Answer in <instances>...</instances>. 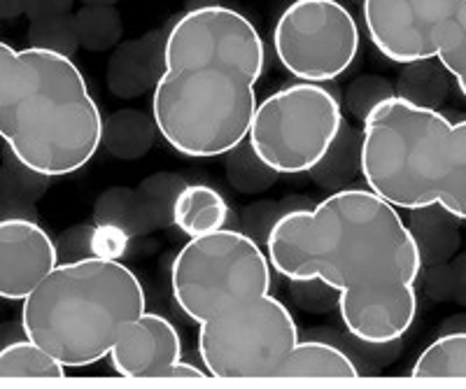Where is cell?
Masks as SVG:
<instances>
[{
	"instance_id": "obj_1",
	"label": "cell",
	"mask_w": 466,
	"mask_h": 389,
	"mask_svg": "<svg viewBox=\"0 0 466 389\" xmlns=\"http://www.w3.org/2000/svg\"><path fill=\"white\" fill-rule=\"evenodd\" d=\"M266 256L287 280L339 292L340 320L361 343H394L413 324L420 245L399 208L369 189H340L315 208L282 214Z\"/></svg>"
},
{
	"instance_id": "obj_2",
	"label": "cell",
	"mask_w": 466,
	"mask_h": 389,
	"mask_svg": "<svg viewBox=\"0 0 466 389\" xmlns=\"http://www.w3.org/2000/svg\"><path fill=\"white\" fill-rule=\"evenodd\" d=\"M170 292L198 324L208 378H285L299 326L270 294L268 256L249 235L218 229L187 240L170 266Z\"/></svg>"
},
{
	"instance_id": "obj_3",
	"label": "cell",
	"mask_w": 466,
	"mask_h": 389,
	"mask_svg": "<svg viewBox=\"0 0 466 389\" xmlns=\"http://www.w3.org/2000/svg\"><path fill=\"white\" fill-rule=\"evenodd\" d=\"M266 47L248 16L224 5L182 15L164 43L154 124L177 155L215 159L245 143Z\"/></svg>"
},
{
	"instance_id": "obj_4",
	"label": "cell",
	"mask_w": 466,
	"mask_h": 389,
	"mask_svg": "<svg viewBox=\"0 0 466 389\" xmlns=\"http://www.w3.org/2000/svg\"><path fill=\"white\" fill-rule=\"evenodd\" d=\"M0 138L24 168L43 177L70 175L94 159L103 115L66 54L0 40Z\"/></svg>"
},
{
	"instance_id": "obj_5",
	"label": "cell",
	"mask_w": 466,
	"mask_h": 389,
	"mask_svg": "<svg viewBox=\"0 0 466 389\" xmlns=\"http://www.w3.org/2000/svg\"><path fill=\"white\" fill-rule=\"evenodd\" d=\"M360 171L366 189L394 208L441 205L464 219L466 122L410 98H380L364 117Z\"/></svg>"
},
{
	"instance_id": "obj_6",
	"label": "cell",
	"mask_w": 466,
	"mask_h": 389,
	"mask_svg": "<svg viewBox=\"0 0 466 389\" xmlns=\"http://www.w3.org/2000/svg\"><path fill=\"white\" fill-rule=\"evenodd\" d=\"M147 310L138 275L119 259L56 264L22 299V329L61 366L85 368L122 345Z\"/></svg>"
},
{
	"instance_id": "obj_7",
	"label": "cell",
	"mask_w": 466,
	"mask_h": 389,
	"mask_svg": "<svg viewBox=\"0 0 466 389\" xmlns=\"http://www.w3.org/2000/svg\"><path fill=\"white\" fill-rule=\"evenodd\" d=\"M343 126L339 98L315 82H299L257 103L248 140L257 159L282 175L315 171Z\"/></svg>"
},
{
	"instance_id": "obj_8",
	"label": "cell",
	"mask_w": 466,
	"mask_h": 389,
	"mask_svg": "<svg viewBox=\"0 0 466 389\" xmlns=\"http://www.w3.org/2000/svg\"><path fill=\"white\" fill-rule=\"evenodd\" d=\"M373 47L394 64L439 59L466 94V0H364Z\"/></svg>"
},
{
	"instance_id": "obj_9",
	"label": "cell",
	"mask_w": 466,
	"mask_h": 389,
	"mask_svg": "<svg viewBox=\"0 0 466 389\" xmlns=\"http://www.w3.org/2000/svg\"><path fill=\"white\" fill-rule=\"evenodd\" d=\"M278 61L301 82H331L360 54V26L339 0H294L273 31Z\"/></svg>"
},
{
	"instance_id": "obj_10",
	"label": "cell",
	"mask_w": 466,
	"mask_h": 389,
	"mask_svg": "<svg viewBox=\"0 0 466 389\" xmlns=\"http://www.w3.org/2000/svg\"><path fill=\"white\" fill-rule=\"evenodd\" d=\"M58 264L52 235L26 217L0 219V299L22 301Z\"/></svg>"
},
{
	"instance_id": "obj_11",
	"label": "cell",
	"mask_w": 466,
	"mask_h": 389,
	"mask_svg": "<svg viewBox=\"0 0 466 389\" xmlns=\"http://www.w3.org/2000/svg\"><path fill=\"white\" fill-rule=\"evenodd\" d=\"M116 375L128 380H168L182 359V341L173 322L147 313L136 322L127 341L107 354Z\"/></svg>"
},
{
	"instance_id": "obj_12",
	"label": "cell",
	"mask_w": 466,
	"mask_h": 389,
	"mask_svg": "<svg viewBox=\"0 0 466 389\" xmlns=\"http://www.w3.org/2000/svg\"><path fill=\"white\" fill-rule=\"evenodd\" d=\"M228 219V205L218 189L208 185H189L173 203L175 226L189 238L224 229Z\"/></svg>"
},
{
	"instance_id": "obj_13",
	"label": "cell",
	"mask_w": 466,
	"mask_h": 389,
	"mask_svg": "<svg viewBox=\"0 0 466 389\" xmlns=\"http://www.w3.org/2000/svg\"><path fill=\"white\" fill-rule=\"evenodd\" d=\"M285 378H360V371L339 347L319 341H299L285 366Z\"/></svg>"
},
{
	"instance_id": "obj_14",
	"label": "cell",
	"mask_w": 466,
	"mask_h": 389,
	"mask_svg": "<svg viewBox=\"0 0 466 389\" xmlns=\"http://www.w3.org/2000/svg\"><path fill=\"white\" fill-rule=\"evenodd\" d=\"M64 380L66 366L35 343H10L0 350V380Z\"/></svg>"
},
{
	"instance_id": "obj_15",
	"label": "cell",
	"mask_w": 466,
	"mask_h": 389,
	"mask_svg": "<svg viewBox=\"0 0 466 389\" xmlns=\"http://www.w3.org/2000/svg\"><path fill=\"white\" fill-rule=\"evenodd\" d=\"M410 378L415 380H464L466 378V336L448 334L431 343L415 362Z\"/></svg>"
},
{
	"instance_id": "obj_16",
	"label": "cell",
	"mask_w": 466,
	"mask_h": 389,
	"mask_svg": "<svg viewBox=\"0 0 466 389\" xmlns=\"http://www.w3.org/2000/svg\"><path fill=\"white\" fill-rule=\"evenodd\" d=\"M128 250V234L116 224H98L91 234V254L101 259H119Z\"/></svg>"
}]
</instances>
